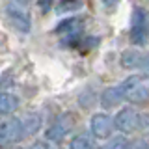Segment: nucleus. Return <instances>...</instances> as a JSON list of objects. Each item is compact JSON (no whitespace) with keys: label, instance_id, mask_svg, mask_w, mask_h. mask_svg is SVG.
Masks as SVG:
<instances>
[{"label":"nucleus","instance_id":"9b49d317","mask_svg":"<svg viewBox=\"0 0 149 149\" xmlns=\"http://www.w3.org/2000/svg\"><path fill=\"white\" fill-rule=\"evenodd\" d=\"M82 30V21L77 17H71V19H65L62 21L58 26H56V32L58 34H77V32Z\"/></svg>","mask_w":149,"mask_h":149},{"label":"nucleus","instance_id":"dca6fc26","mask_svg":"<svg viewBox=\"0 0 149 149\" xmlns=\"http://www.w3.org/2000/svg\"><path fill=\"white\" fill-rule=\"evenodd\" d=\"M37 2H39V8H41V11H49L50 8H52V2L54 0H37Z\"/></svg>","mask_w":149,"mask_h":149},{"label":"nucleus","instance_id":"ddd939ff","mask_svg":"<svg viewBox=\"0 0 149 149\" xmlns=\"http://www.w3.org/2000/svg\"><path fill=\"white\" fill-rule=\"evenodd\" d=\"M84 6L82 0H60L58 6H56V13L65 15V13H74L77 9H80Z\"/></svg>","mask_w":149,"mask_h":149},{"label":"nucleus","instance_id":"f3484780","mask_svg":"<svg viewBox=\"0 0 149 149\" xmlns=\"http://www.w3.org/2000/svg\"><path fill=\"white\" fill-rule=\"evenodd\" d=\"M30 149H50V146L47 142H34Z\"/></svg>","mask_w":149,"mask_h":149},{"label":"nucleus","instance_id":"f03ea898","mask_svg":"<svg viewBox=\"0 0 149 149\" xmlns=\"http://www.w3.org/2000/svg\"><path fill=\"white\" fill-rule=\"evenodd\" d=\"M112 125L119 130L121 134H130V132H136L142 127V118L134 108H121L116 118L112 119Z\"/></svg>","mask_w":149,"mask_h":149},{"label":"nucleus","instance_id":"a211bd4d","mask_svg":"<svg viewBox=\"0 0 149 149\" xmlns=\"http://www.w3.org/2000/svg\"><path fill=\"white\" fill-rule=\"evenodd\" d=\"M118 2L119 0H102V6L104 8H114V6H118Z\"/></svg>","mask_w":149,"mask_h":149},{"label":"nucleus","instance_id":"423d86ee","mask_svg":"<svg viewBox=\"0 0 149 149\" xmlns=\"http://www.w3.org/2000/svg\"><path fill=\"white\" fill-rule=\"evenodd\" d=\"M130 41H132V45H140V47L147 43V15H146V9L142 8H136L132 13Z\"/></svg>","mask_w":149,"mask_h":149},{"label":"nucleus","instance_id":"6e6552de","mask_svg":"<svg viewBox=\"0 0 149 149\" xmlns=\"http://www.w3.org/2000/svg\"><path fill=\"white\" fill-rule=\"evenodd\" d=\"M119 62H121V65H123L125 69H138V67H142V65L146 63V56L136 49H129V50H125V52L121 54Z\"/></svg>","mask_w":149,"mask_h":149},{"label":"nucleus","instance_id":"6ab92c4d","mask_svg":"<svg viewBox=\"0 0 149 149\" xmlns=\"http://www.w3.org/2000/svg\"><path fill=\"white\" fill-rule=\"evenodd\" d=\"M13 149H22V147H13Z\"/></svg>","mask_w":149,"mask_h":149},{"label":"nucleus","instance_id":"7ed1b4c3","mask_svg":"<svg viewBox=\"0 0 149 149\" xmlns=\"http://www.w3.org/2000/svg\"><path fill=\"white\" fill-rule=\"evenodd\" d=\"M8 15L13 26L21 32L30 30V15H28V0H9Z\"/></svg>","mask_w":149,"mask_h":149},{"label":"nucleus","instance_id":"20e7f679","mask_svg":"<svg viewBox=\"0 0 149 149\" xmlns=\"http://www.w3.org/2000/svg\"><path fill=\"white\" fill-rule=\"evenodd\" d=\"M73 129H74V116L71 112H65V114L58 116L54 119V123L47 129V138L50 142H62Z\"/></svg>","mask_w":149,"mask_h":149},{"label":"nucleus","instance_id":"f8f14e48","mask_svg":"<svg viewBox=\"0 0 149 149\" xmlns=\"http://www.w3.org/2000/svg\"><path fill=\"white\" fill-rule=\"evenodd\" d=\"M19 106V99L13 93H0V114H11Z\"/></svg>","mask_w":149,"mask_h":149},{"label":"nucleus","instance_id":"39448f33","mask_svg":"<svg viewBox=\"0 0 149 149\" xmlns=\"http://www.w3.org/2000/svg\"><path fill=\"white\" fill-rule=\"evenodd\" d=\"M24 138L22 136V129H21V119H4L0 121V149L9 147L13 143L21 142Z\"/></svg>","mask_w":149,"mask_h":149},{"label":"nucleus","instance_id":"f257e3e1","mask_svg":"<svg viewBox=\"0 0 149 149\" xmlns=\"http://www.w3.org/2000/svg\"><path fill=\"white\" fill-rule=\"evenodd\" d=\"M121 86V93H123V99L134 104H142L147 99V78L143 74H132Z\"/></svg>","mask_w":149,"mask_h":149},{"label":"nucleus","instance_id":"0eeeda50","mask_svg":"<svg viewBox=\"0 0 149 149\" xmlns=\"http://www.w3.org/2000/svg\"><path fill=\"white\" fill-rule=\"evenodd\" d=\"M90 129H91V134L95 138H108L112 134V118L106 114H95L90 121Z\"/></svg>","mask_w":149,"mask_h":149},{"label":"nucleus","instance_id":"2eb2a0df","mask_svg":"<svg viewBox=\"0 0 149 149\" xmlns=\"http://www.w3.org/2000/svg\"><path fill=\"white\" fill-rule=\"evenodd\" d=\"M108 149H132V143H130L125 136H118V138H114L110 142Z\"/></svg>","mask_w":149,"mask_h":149},{"label":"nucleus","instance_id":"aec40b11","mask_svg":"<svg viewBox=\"0 0 149 149\" xmlns=\"http://www.w3.org/2000/svg\"><path fill=\"white\" fill-rule=\"evenodd\" d=\"M101 149H108V147H101Z\"/></svg>","mask_w":149,"mask_h":149},{"label":"nucleus","instance_id":"4468645a","mask_svg":"<svg viewBox=\"0 0 149 149\" xmlns=\"http://www.w3.org/2000/svg\"><path fill=\"white\" fill-rule=\"evenodd\" d=\"M69 149H93V140L86 134H78L71 140Z\"/></svg>","mask_w":149,"mask_h":149},{"label":"nucleus","instance_id":"9d476101","mask_svg":"<svg viewBox=\"0 0 149 149\" xmlns=\"http://www.w3.org/2000/svg\"><path fill=\"white\" fill-rule=\"evenodd\" d=\"M121 99H123V93H121V86H114L104 90V93L101 95V104L104 108H112V106L119 104Z\"/></svg>","mask_w":149,"mask_h":149},{"label":"nucleus","instance_id":"1a4fd4ad","mask_svg":"<svg viewBox=\"0 0 149 149\" xmlns=\"http://www.w3.org/2000/svg\"><path fill=\"white\" fill-rule=\"evenodd\" d=\"M41 127V116L39 114H28L21 119V129H22V136H30L36 134Z\"/></svg>","mask_w":149,"mask_h":149}]
</instances>
